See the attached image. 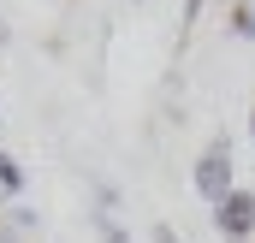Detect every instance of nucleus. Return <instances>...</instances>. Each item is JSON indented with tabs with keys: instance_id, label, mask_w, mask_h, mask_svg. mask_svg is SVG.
<instances>
[{
	"instance_id": "7",
	"label": "nucleus",
	"mask_w": 255,
	"mask_h": 243,
	"mask_svg": "<svg viewBox=\"0 0 255 243\" xmlns=\"http://www.w3.org/2000/svg\"><path fill=\"white\" fill-rule=\"evenodd\" d=\"M0 243H24V238H18V226H6V220H0Z\"/></svg>"
},
{
	"instance_id": "1",
	"label": "nucleus",
	"mask_w": 255,
	"mask_h": 243,
	"mask_svg": "<svg viewBox=\"0 0 255 243\" xmlns=\"http://www.w3.org/2000/svg\"><path fill=\"white\" fill-rule=\"evenodd\" d=\"M190 184H196V196L208 202V208H220L232 190H238V166H232V148H226V136H214L202 154H196V166H190Z\"/></svg>"
},
{
	"instance_id": "6",
	"label": "nucleus",
	"mask_w": 255,
	"mask_h": 243,
	"mask_svg": "<svg viewBox=\"0 0 255 243\" xmlns=\"http://www.w3.org/2000/svg\"><path fill=\"white\" fill-rule=\"evenodd\" d=\"M154 243H178V232L172 226H154Z\"/></svg>"
},
{
	"instance_id": "8",
	"label": "nucleus",
	"mask_w": 255,
	"mask_h": 243,
	"mask_svg": "<svg viewBox=\"0 0 255 243\" xmlns=\"http://www.w3.org/2000/svg\"><path fill=\"white\" fill-rule=\"evenodd\" d=\"M250 136H255V107H250Z\"/></svg>"
},
{
	"instance_id": "5",
	"label": "nucleus",
	"mask_w": 255,
	"mask_h": 243,
	"mask_svg": "<svg viewBox=\"0 0 255 243\" xmlns=\"http://www.w3.org/2000/svg\"><path fill=\"white\" fill-rule=\"evenodd\" d=\"M101 243H130V238L119 232V226H113V220H101Z\"/></svg>"
},
{
	"instance_id": "3",
	"label": "nucleus",
	"mask_w": 255,
	"mask_h": 243,
	"mask_svg": "<svg viewBox=\"0 0 255 243\" xmlns=\"http://www.w3.org/2000/svg\"><path fill=\"white\" fill-rule=\"evenodd\" d=\"M0 196H24V172H18V160L0 148Z\"/></svg>"
},
{
	"instance_id": "4",
	"label": "nucleus",
	"mask_w": 255,
	"mask_h": 243,
	"mask_svg": "<svg viewBox=\"0 0 255 243\" xmlns=\"http://www.w3.org/2000/svg\"><path fill=\"white\" fill-rule=\"evenodd\" d=\"M232 36L255 42V0H238V6H232Z\"/></svg>"
},
{
	"instance_id": "2",
	"label": "nucleus",
	"mask_w": 255,
	"mask_h": 243,
	"mask_svg": "<svg viewBox=\"0 0 255 243\" xmlns=\"http://www.w3.org/2000/svg\"><path fill=\"white\" fill-rule=\"evenodd\" d=\"M214 232H220L226 243H250V238H255V190L238 184V190L214 208Z\"/></svg>"
}]
</instances>
